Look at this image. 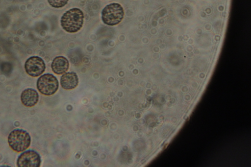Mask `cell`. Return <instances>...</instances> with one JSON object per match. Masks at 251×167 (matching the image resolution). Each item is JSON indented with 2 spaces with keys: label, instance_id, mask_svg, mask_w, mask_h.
I'll list each match as a JSON object with an SVG mask.
<instances>
[{
  "label": "cell",
  "instance_id": "cell-1",
  "mask_svg": "<svg viewBox=\"0 0 251 167\" xmlns=\"http://www.w3.org/2000/svg\"><path fill=\"white\" fill-rule=\"evenodd\" d=\"M84 14L79 8H74L66 12L61 19L62 28L69 33H75L82 27Z\"/></svg>",
  "mask_w": 251,
  "mask_h": 167
},
{
  "label": "cell",
  "instance_id": "cell-2",
  "mask_svg": "<svg viewBox=\"0 0 251 167\" xmlns=\"http://www.w3.org/2000/svg\"><path fill=\"white\" fill-rule=\"evenodd\" d=\"M8 143L11 148L17 152H23L30 145L31 137L29 133L23 129H14L8 136Z\"/></svg>",
  "mask_w": 251,
  "mask_h": 167
},
{
  "label": "cell",
  "instance_id": "cell-3",
  "mask_svg": "<svg viewBox=\"0 0 251 167\" xmlns=\"http://www.w3.org/2000/svg\"><path fill=\"white\" fill-rule=\"evenodd\" d=\"M124 16L123 7L119 3H112L106 5L101 12L103 23L108 25H114L120 23Z\"/></svg>",
  "mask_w": 251,
  "mask_h": 167
},
{
  "label": "cell",
  "instance_id": "cell-4",
  "mask_svg": "<svg viewBox=\"0 0 251 167\" xmlns=\"http://www.w3.org/2000/svg\"><path fill=\"white\" fill-rule=\"evenodd\" d=\"M58 81L56 77L50 73L41 75L37 81L38 91L45 95L54 94L58 90Z\"/></svg>",
  "mask_w": 251,
  "mask_h": 167
},
{
  "label": "cell",
  "instance_id": "cell-5",
  "mask_svg": "<svg viewBox=\"0 0 251 167\" xmlns=\"http://www.w3.org/2000/svg\"><path fill=\"white\" fill-rule=\"evenodd\" d=\"M41 160L39 154L34 150H29L21 154L17 160L19 167H40Z\"/></svg>",
  "mask_w": 251,
  "mask_h": 167
},
{
  "label": "cell",
  "instance_id": "cell-6",
  "mask_svg": "<svg viewBox=\"0 0 251 167\" xmlns=\"http://www.w3.org/2000/svg\"><path fill=\"white\" fill-rule=\"evenodd\" d=\"M46 66L43 60L38 56L28 58L25 64L26 72L32 77H37L45 71Z\"/></svg>",
  "mask_w": 251,
  "mask_h": 167
},
{
  "label": "cell",
  "instance_id": "cell-7",
  "mask_svg": "<svg viewBox=\"0 0 251 167\" xmlns=\"http://www.w3.org/2000/svg\"><path fill=\"white\" fill-rule=\"evenodd\" d=\"M21 102L26 107H32L35 105L39 100V95L34 89L27 88L24 90L21 95Z\"/></svg>",
  "mask_w": 251,
  "mask_h": 167
},
{
  "label": "cell",
  "instance_id": "cell-8",
  "mask_svg": "<svg viewBox=\"0 0 251 167\" xmlns=\"http://www.w3.org/2000/svg\"><path fill=\"white\" fill-rule=\"evenodd\" d=\"M78 83V77L74 72L65 73L61 77V86L65 90L73 89L77 86Z\"/></svg>",
  "mask_w": 251,
  "mask_h": 167
},
{
  "label": "cell",
  "instance_id": "cell-9",
  "mask_svg": "<svg viewBox=\"0 0 251 167\" xmlns=\"http://www.w3.org/2000/svg\"><path fill=\"white\" fill-rule=\"evenodd\" d=\"M51 67L54 73L56 74H62L68 71L69 63L65 57L59 56L53 60Z\"/></svg>",
  "mask_w": 251,
  "mask_h": 167
},
{
  "label": "cell",
  "instance_id": "cell-10",
  "mask_svg": "<svg viewBox=\"0 0 251 167\" xmlns=\"http://www.w3.org/2000/svg\"><path fill=\"white\" fill-rule=\"evenodd\" d=\"M69 0H48L49 4L55 8H60L65 6Z\"/></svg>",
  "mask_w": 251,
  "mask_h": 167
}]
</instances>
